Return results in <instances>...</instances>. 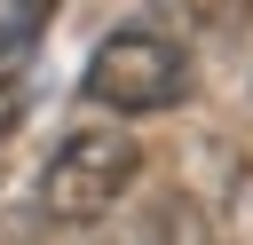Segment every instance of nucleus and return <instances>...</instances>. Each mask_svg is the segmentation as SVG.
<instances>
[{
    "mask_svg": "<svg viewBox=\"0 0 253 245\" xmlns=\"http://www.w3.org/2000/svg\"><path fill=\"white\" fill-rule=\"evenodd\" d=\"M47 16H55V0H0V63H16L47 32Z\"/></svg>",
    "mask_w": 253,
    "mask_h": 245,
    "instance_id": "nucleus-4",
    "label": "nucleus"
},
{
    "mask_svg": "<svg viewBox=\"0 0 253 245\" xmlns=\"http://www.w3.org/2000/svg\"><path fill=\"white\" fill-rule=\"evenodd\" d=\"M0 245H24V237H0Z\"/></svg>",
    "mask_w": 253,
    "mask_h": 245,
    "instance_id": "nucleus-6",
    "label": "nucleus"
},
{
    "mask_svg": "<svg viewBox=\"0 0 253 245\" xmlns=\"http://www.w3.org/2000/svg\"><path fill=\"white\" fill-rule=\"evenodd\" d=\"M16 119H24V87L0 79V134H16Z\"/></svg>",
    "mask_w": 253,
    "mask_h": 245,
    "instance_id": "nucleus-5",
    "label": "nucleus"
},
{
    "mask_svg": "<svg viewBox=\"0 0 253 245\" xmlns=\"http://www.w3.org/2000/svg\"><path fill=\"white\" fill-rule=\"evenodd\" d=\"M182 95H190V47L166 40V32H150V24L111 32V40L95 47V63H87V103L126 111V119L174 111Z\"/></svg>",
    "mask_w": 253,
    "mask_h": 245,
    "instance_id": "nucleus-2",
    "label": "nucleus"
},
{
    "mask_svg": "<svg viewBox=\"0 0 253 245\" xmlns=\"http://www.w3.org/2000/svg\"><path fill=\"white\" fill-rule=\"evenodd\" d=\"M134 174H142V150L126 126H79L40 174V213L63 229H87L134 190Z\"/></svg>",
    "mask_w": 253,
    "mask_h": 245,
    "instance_id": "nucleus-1",
    "label": "nucleus"
},
{
    "mask_svg": "<svg viewBox=\"0 0 253 245\" xmlns=\"http://www.w3.org/2000/svg\"><path fill=\"white\" fill-rule=\"evenodd\" d=\"M119 245H213V229H206V213H198L182 190H166V198H150V205L126 221Z\"/></svg>",
    "mask_w": 253,
    "mask_h": 245,
    "instance_id": "nucleus-3",
    "label": "nucleus"
}]
</instances>
